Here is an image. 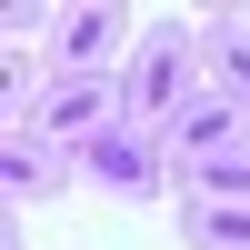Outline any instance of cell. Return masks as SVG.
Returning a JSON list of instances; mask_svg holds the SVG:
<instances>
[{
  "label": "cell",
  "instance_id": "cell-1",
  "mask_svg": "<svg viewBox=\"0 0 250 250\" xmlns=\"http://www.w3.org/2000/svg\"><path fill=\"white\" fill-rule=\"evenodd\" d=\"M190 100H200V40L180 30V20H150V30L130 40V60H120V120L160 140Z\"/></svg>",
  "mask_w": 250,
  "mask_h": 250
},
{
  "label": "cell",
  "instance_id": "cell-2",
  "mask_svg": "<svg viewBox=\"0 0 250 250\" xmlns=\"http://www.w3.org/2000/svg\"><path fill=\"white\" fill-rule=\"evenodd\" d=\"M120 120V70H40L10 90V130L20 140H60V150H80V140H100Z\"/></svg>",
  "mask_w": 250,
  "mask_h": 250
},
{
  "label": "cell",
  "instance_id": "cell-3",
  "mask_svg": "<svg viewBox=\"0 0 250 250\" xmlns=\"http://www.w3.org/2000/svg\"><path fill=\"white\" fill-rule=\"evenodd\" d=\"M80 190H100L110 210H150V200H170V150H160L150 130H130V120H110L100 140H80Z\"/></svg>",
  "mask_w": 250,
  "mask_h": 250
},
{
  "label": "cell",
  "instance_id": "cell-4",
  "mask_svg": "<svg viewBox=\"0 0 250 250\" xmlns=\"http://www.w3.org/2000/svg\"><path fill=\"white\" fill-rule=\"evenodd\" d=\"M40 70H120L130 60V20L110 10V0H80V10H50L40 20Z\"/></svg>",
  "mask_w": 250,
  "mask_h": 250
},
{
  "label": "cell",
  "instance_id": "cell-5",
  "mask_svg": "<svg viewBox=\"0 0 250 250\" xmlns=\"http://www.w3.org/2000/svg\"><path fill=\"white\" fill-rule=\"evenodd\" d=\"M0 190H10V210H50L60 190H80V160L60 150V140H0Z\"/></svg>",
  "mask_w": 250,
  "mask_h": 250
},
{
  "label": "cell",
  "instance_id": "cell-6",
  "mask_svg": "<svg viewBox=\"0 0 250 250\" xmlns=\"http://www.w3.org/2000/svg\"><path fill=\"white\" fill-rule=\"evenodd\" d=\"M160 150H170V160H220V150H250V110H240V100H220V90H200L190 110L160 130Z\"/></svg>",
  "mask_w": 250,
  "mask_h": 250
},
{
  "label": "cell",
  "instance_id": "cell-7",
  "mask_svg": "<svg viewBox=\"0 0 250 250\" xmlns=\"http://www.w3.org/2000/svg\"><path fill=\"white\" fill-rule=\"evenodd\" d=\"M190 40H200V90H220V100L250 110V20L240 10H200Z\"/></svg>",
  "mask_w": 250,
  "mask_h": 250
},
{
  "label": "cell",
  "instance_id": "cell-8",
  "mask_svg": "<svg viewBox=\"0 0 250 250\" xmlns=\"http://www.w3.org/2000/svg\"><path fill=\"white\" fill-rule=\"evenodd\" d=\"M180 250H250V210H230V200H180Z\"/></svg>",
  "mask_w": 250,
  "mask_h": 250
}]
</instances>
